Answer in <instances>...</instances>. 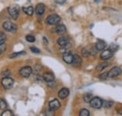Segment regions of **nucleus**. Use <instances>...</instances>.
Instances as JSON below:
<instances>
[{
  "label": "nucleus",
  "instance_id": "obj_3",
  "mask_svg": "<svg viewBox=\"0 0 122 116\" xmlns=\"http://www.w3.org/2000/svg\"><path fill=\"white\" fill-rule=\"evenodd\" d=\"M3 28L8 32H15L16 29H17V25L15 24L11 23L10 21H7L3 24Z\"/></svg>",
  "mask_w": 122,
  "mask_h": 116
},
{
  "label": "nucleus",
  "instance_id": "obj_9",
  "mask_svg": "<svg viewBox=\"0 0 122 116\" xmlns=\"http://www.w3.org/2000/svg\"><path fill=\"white\" fill-rule=\"evenodd\" d=\"M49 108L51 111H56L60 108V102L57 99H53L52 101L49 102Z\"/></svg>",
  "mask_w": 122,
  "mask_h": 116
},
{
  "label": "nucleus",
  "instance_id": "obj_23",
  "mask_svg": "<svg viewBox=\"0 0 122 116\" xmlns=\"http://www.w3.org/2000/svg\"><path fill=\"white\" fill-rule=\"evenodd\" d=\"M24 54H25V52H21V53H11V54H10V55H9V57H10V58H16V57H18V56H20V55H24Z\"/></svg>",
  "mask_w": 122,
  "mask_h": 116
},
{
  "label": "nucleus",
  "instance_id": "obj_7",
  "mask_svg": "<svg viewBox=\"0 0 122 116\" xmlns=\"http://www.w3.org/2000/svg\"><path fill=\"white\" fill-rule=\"evenodd\" d=\"M19 73H20V75H21L22 77H24V78H28L31 74H32V68H31L30 67H24V68H22L20 69Z\"/></svg>",
  "mask_w": 122,
  "mask_h": 116
},
{
  "label": "nucleus",
  "instance_id": "obj_6",
  "mask_svg": "<svg viewBox=\"0 0 122 116\" xmlns=\"http://www.w3.org/2000/svg\"><path fill=\"white\" fill-rule=\"evenodd\" d=\"M42 79L45 81L48 84H52L55 82V75L52 72H45L42 75Z\"/></svg>",
  "mask_w": 122,
  "mask_h": 116
},
{
  "label": "nucleus",
  "instance_id": "obj_19",
  "mask_svg": "<svg viewBox=\"0 0 122 116\" xmlns=\"http://www.w3.org/2000/svg\"><path fill=\"white\" fill-rule=\"evenodd\" d=\"M108 66H109V63H108V62L101 63V64H99V65L97 66V70H98V71H102V70H103L105 68H107Z\"/></svg>",
  "mask_w": 122,
  "mask_h": 116
},
{
  "label": "nucleus",
  "instance_id": "obj_22",
  "mask_svg": "<svg viewBox=\"0 0 122 116\" xmlns=\"http://www.w3.org/2000/svg\"><path fill=\"white\" fill-rule=\"evenodd\" d=\"M7 107H8V105H7L6 101H5L3 98H0V110L5 111V110L7 109Z\"/></svg>",
  "mask_w": 122,
  "mask_h": 116
},
{
  "label": "nucleus",
  "instance_id": "obj_10",
  "mask_svg": "<svg viewBox=\"0 0 122 116\" xmlns=\"http://www.w3.org/2000/svg\"><path fill=\"white\" fill-rule=\"evenodd\" d=\"M112 57H113V52L110 50H104L101 53V58L102 60H108Z\"/></svg>",
  "mask_w": 122,
  "mask_h": 116
},
{
  "label": "nucleus",
  "instance_id": "obj_26",
  "mask_svg": "<svg viewBox=\"0 0 122 116\" xmlns=\"http://www.w3.org/2000/svg\"><path fill=\"white\" fill-rule=\"evenodd\" d=\"M102 106L104 107V108H111L112 106H113V102L112 101H102Z\"/></svg>",
  "mask_w": 122,
  "mask_h": 116
},
{
  "label": "nucleus",
  "instance_id": "obj_1",
  "mask_svg": "<svg viewBox=\"0 0 122 116\" xmlns=\"http://www.w3.org/2000/svg\"><path fill=\"white\" fill-rule=\"evenodd\" d=\"M60 20H61L60 17L57 14H51L46 18V23L48 24L54 25V24H57L60 22Z\"/></svg>",
  "mask_w": 122,
  "mask_h": 116
},
{
  "label": "nucleus",
  "instance_id": "obj_33",
  "mask_svg": "<svg viewBox=\"0 0 122 116\" xmlns=\"http://www.w3.org/2000/svg\"><path fill=\"white\" fill-rule=\"evenodd\" d=\"M30 50L32 53H41V51L36 47H30Z\"/></svg>",
  "mask_w": 122,
  "mask_h": 116
},
{
  "label": "nucleus",
  "instance_id": "obj_28",
  "mask_svg": "<svg viewBox=\"0 0 122 116\" xmlns=\"http://www.w3.org/2000/svg\"><path fill=\"white\" fill-rule=\"evenodd\" d=\"M5 40H6V35L4 33H0V45L4 44Z\"/></svg>",
  "mask_w": 122,
  "mask_h": 116
},
{
  "label": "nucleus",
  "instance_id": "obj_20",
  "mask_svg": "<svg viewBox=\"0 0 122 116\" xmlns=\"http://www.w3.org/2000/svg\"><path fill=\"white\" fill-rule=\"evenodd\" d=\"M92 98H93V97H92V95L90 93H86V94L84 95V100L86 103H89Z\"/></svg>",
  "mask_w": 122,
  "mask_h": 116
},
{
  "label": "nucleus",
  "instance_id": "obj_16",
  "mask_svg": "<svg viewBox=\"0 0 122 116\" xmlns=\"http://www.w3.org/2000/svg\"><path fill=\"white\" fill-rule=\"evenodd\" d=\"M55 31H56V33H57L58 35H63V34L66 33L67 29H66V27H65L64 24H58V25H56V29H55Z\"/></svg>",
  "mask_w": 122,
  "mask_h": 116
},
{
  "label": "nucleus",
  "instance_id": "obj_34",
  "mask_svg": "<svg viewBox=\"0 0 122 116\" xmlns=\"http://www.w3.org/2000/svg\"><path fill=\"white\" fill-rule=\"evenodd\" d=\"M5 49H6V46H5V44H2V45H0V54L5 51Z\"/></svg>",
  "mask_w": 122,
  "mask_h": 116
},
{
  "label": "nucleus",
  "instance_id": "obj_4",
  "mask_svg": "<svg viewBox=\"0 0 122 116\" xmlns=\"http://www.w3.org/2000/svg\"><path fill=\"white\" fill-rule=\"evenodd\" d=\"M90 106L94 109H101L102 107V100L100 97H93L90 102H89Z\"/></svg>",
  "mask_w": 122,
  "mask_h": 116
},
{
  "label": "nucleus",
  "instance_id": "obj_15",
  "mask_svg": "<svg viewBox=\"0 0 122 116\" xmlns=\"http://www.w3.org/2000/svg\"><path fill=\"white\" fill-rule=\"evenodd\" d=\"M81 64H82V58L80 57L78 54H74V55H73V60H72L71 65L74 66V67H79Z\"/></svg>",
  "mask_w": 122,
  "mask_h": 116
},
{
  "label": "nucleus",
  "instance_id": "obj_13",
  "mask_svg": "<svg viewBox=\"0 0 122 116\" xmlns=\"http://www.w3.org/2000/svg\"><path fill=\"white\" fill-rule=\"evenodd\" d=\"M63 60L67 64H71L72 60H73V54H71V53H65L63 54Z\"/></svg>",
  "mask_w": 122,
  "mask_h": 116
},
{
  "label": "nucleus",
  "instance_id": "obj_11",
  "mask_svg": "<svg viewBox=\"0 0 122 116\" xmlns=\"http://www.w3.org/2000/svg\"><path fill=\"white\" fill-rule=\"evenodd\" d=\"M44 11H45V6H44L42 3L38 4L37 7H36V9H35V12H36V14L42 15L43 13H44Z\"/></svg>",
  "mask_w": 122,
  "mask_h": 116
},
{
  "label": "nucleus",
  "instance_id": "obj_5",
  "mask_svg": "<svg viewBox=\"0 0 122 116\" xmlns=\"http://www.w3.org/2000/svg\"><path fill=\"white\" fill-rule=\"evenodd\" d=\"M8 11H9V14L10 15V17L13 19V20H16L18 19L19 17V8L18 7H10L8 9Z\"/></svg>",
  "mask_w": 122,
  "mask_h": 116
},
{
  "label": "nucleus",
  "instance_id": "obj_12",
  "mask_svg": "<svg viewBox=\"0 0 122 116\" xmlns=\"http://www.w3.org/2000/svg\"><path fill=\"white\" fill-rule=\"evenodd\" d=\"M56 42H57V44H58L60 47H62V46H65V45L70 43V39L67 38V37L62 36V37H60V38L56 40Z\"/></svg>",
  "mask_w": 122,
  "mask_h": 116
},
{
  "label": "nucleus",
  "instance_id": "obj_30",
  "mask_svg": "<svg viewBox=\"0 0 122 116\" xmlns=\"http://www.w3.org/2000/svg\"><path fill=\"white\" fill-rule=\"evenodd\" d=\"M25 39L28 41V42H34L35 41V38L32 36V35H27L25 37Z\"/></svg>",
  "mask_w": 122,
  "mask_h": 116
},
{
  "label": "nucleus",
  "instance_id": "obj_27",
  "mask_svg": "<svg viewBox=\"0 0 122 116\" xmlns=\"http://www.w3.org/2000/svg\"><path fill=\"white\" fill-rule=\"evenodd\" d=\"M1 115L2 116H11V115H13V113H12L10 111H9V110H5V111L1 113Z\"/></svg>",
  "mask_w": 122,
  "mask_h": 116
},
{
  "label": "nucleus",
  "instance_id": "obj_31",
  "mask_svg": "<svg viewBox=\"0 0 122 116\" xmlns=\"http://www.w3.org/2000/svg\"><path fill=\"white\" fill-rule=\"evenodd\" d=\"M99 78L101 79V80H106L107 78H108V72H103L102 73L100 76H99Z\"/></svg>",
  "mask_w": 122,
  "mask_h": 116
},
{
  "label": "nucleus",
  "instance_id": "obj_17",
  "mask_svg": "<svg viewBox=\"0 0 122 116\" xmlns=\"http://www.w3.org/2000/svg\"><path fill=\"white\" fill-rule=\"evenodd\" d=\"M95 47H96V49H97L98 51H102V50H104V48L106 47V43H105V41L99 40V41L96 43Z\"/></svg>",
  "mask_w": 122,
  "mask_h": 116
},
{
  "label": "nucleus",
  "instance_id": "obj_14",
  "mask_svg": "<svg viewBox=\"0 0 122 116\" xmlns=\"http://www.w3.org/2000/svg\"><path fill=\"white\" fill-rule=\"evenodd\" d=\"M69 95H70V91H69V89H67V88H62L60 91L58 92V97H60L61 99L66 98Z\"/></svg>",
  "mask_w": 122,
  "mask_h": 116
},
{
  "label": "nucleus",
  "instance_id": "obj_24",
  "mask_svg": "<svg viewBox=\"0 0 122 116\" xmlns=\"http://www.w3.org/2000/svg\"><path fill=\"white\" fill-rule=\"evenodd\" d=\"M88 50H89V53H90V55H96L97 54V49H96V47L95 46H91V47H89L88 48Z\"/></svg>",
  "mask_w": 122,
  "mask_h": 116
},
{
  "label": "nucleus",
  "instance_id": "obj_21",
  "mask_svg": "<svg viewBox=\"0 0 122 116\" xmlns=\"http://www.w3.org/2000/svg\"><path fill=\"white\" fill-rule=\"evenodd\" d=\"M82 54H83L84 57H89L90 56V53H89L88 48H84L82 50Z\"/></svg>",
  "mask_w": 122,
  "mask_h": 116
},
{
  "label": "nucleus",
  "instance_id": "obj_32",
  "mask_svg": "<svg viewBox=\"0 0 122 116\" xmlns=\"http://www.w3.org/2000/svg\"><path fill=\"white\" fill-rule=\"evenodd\" d=\"M117 49H118V46L116 45V44H112L110 46V51H112V52H116Z\"/></svg>",
  "mask_w": 122,
  "mask_h": 116
},
{
  "label": "nucleus",
  "instance_id": "obj_8",
  "mask_svg": "<svg viewBox=\"0 0 122 116\" xmlns=\"http://www.w3.org/2000/svg\"><path fill=\"white\" fill-rule=\"evenodd\" d=\"M120 73H121L120 68L115 67V68H113L110 71H108V78H115V77H117V76L120 75Z\"/></svg>",
  "mask_w": 122,
  "mask_h": 116
},
{
  "label": "nucleus",
  "instance_id": "obj_18",
  "mask_svg": "<svg viewBox=\"0 0 122 116\" xmlns=\"http://www.w3.org/2000/svg\"><path fill=\"white\" fill-rule=\"evenodd\" d=\"M23 10H24V12L25 13V14H27L28 16H31V15H33L34 13V9H33V7H24L23 8Z\"/></svg>",
  "mask_w": 122,
  "mask_h": 116
},
{
  "label": "nucleus",
  "instance_id": "obj_25",
  "mask_svg": "<svg viewBox=\"0 0 122 116\" xmlns=\"http://www.w3.org/2000/svg\"><path fill=\"white\" fill-rule=\"evenodd\" d=\"M79 114H80V116H88L89 115V111L86 109H82Z\"/></svg>",
  "mask_w": 122,
  "mask_h": 116
},
{
  "label": "nucleus",
  "instance_id": "obj_29",
  "mask_svg": "<svg viewBox=\"0 0 122 116\" xmlns=\"http://www.w3.org/2000/svg\"><path fill=\"white\" fill-rule=\"evenodd\" d=\"M10 73H11V71L10 69H6V70H4L3 72L1 73V76L2 77H9L10 75Z\"/></svg>",
  "mask_w": 122,
  "mask_h": 116
},
{
  "label": "nucleus",
  "instance_id": "obj_2",
  "mask_svg": "<svg viewBox=\"0 0 122 116\" xmlns=\"http://www.w3.org/2000/svg\"><path fill=\"white\" fill-rule=\"evenodd\" d=\"M1 83H2V85H3L4 88L9 89V88H11L12 87L13 83H14V81L10 77H3L2 81H1Z\"/></svg>",
  "mask_w": 122,
  "mask_h": 116
}]
</instances>
